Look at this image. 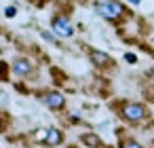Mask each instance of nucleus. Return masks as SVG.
<instances>
[{"instance_id": "f257e3e1", "label": "nucleus", "mask_w": 154, "mask_h": 148, "mask_svg": "<svg viewBox=\"0 0 154 148\" xmlns=\"http://www.w3.org/2000/svg\"><path fill=\"white\" fill-rule=\"evenodd\" d=\"M97 13H99L101 17L110 19V21H116V19L125 13V9H122L120 2H116V0H106V2H99V5H97Z\"/></svg>"}, {"instance_id": "f03ea898", "label": "nucleus", "mask_w": 154, "mask_h": 148, "mask_svg": "<svg viewBox=\"0 0 154 148\" xmlns=\"http://www.w3.org/2000/svg\"><path fill=\"white\" fill-rule=\"evenodd\" d=\"M146 116V108L141 104H125L122 106V118H127L129 123H139Z\"/></svg>"}, {"instance_id": "7ed1b4c3", "label": "nucleus", "mask_w": 154, "mask_h": 148, "mask_svg": "<svg viewBox=\"0 0 154 148\" xmlns=\"http://www.w3.org/2000/svg\"><path fill=\"white\" fill-rule=\"evenodd\" d=\"M51 26H53V32H55L57 36H61V38H70V36L74 34V28L70 26V21H68L66 17H55Z\"/></svg>"}, {"instance_id": "20e7f679", "label": "nucleus", "mask_w": 154, "mask_h": 148, "mask_svg": "<svg viewBox=\"0 0 154 148\" xmlns=\"http://www.w3.org/2000/svg\"><path fill=\"white\" fill-rule=\"evenodd\" d=\"M42 102H45L49 108H53V110H59V108L66 106V97H63L61 93H55V91L45 93V95H42Z\"/></svg>"}, {"instance_id": "39448f33", "label": "nucleus", "mask_w": 154, "mask_h": 148, "mask_svg": "<svg viewBox=\"0 0 154 148\" xmlns=\"http://www.w3.org/2000/svg\"><path fill=\"white\" fill-rule=\"evenodd\" d=\"M61 140H63V135H61L59 129H45V137H42L45 144H49V146H57V144H61Z\"/></svg>"}, {"instance_id": "423d86ee", "label": "nucleus", "mask_w": 154, "mask_h": 148, "mask_svg": "<svg viewBox=\"0 0 154 148\" xmlns=\"http://www.w3.org/2000/svg\"><path fill=\"white\" fill-rule=\"evenodd\" d=\"M91 61H93L95 66H99V68H106V66H112V64H114L112 57L106 55V53H101V51H91Z\"/></svg>"}, {"instance_id": "0eeeda50", "label": "nucleus", "mask_w": 154, "mask_h": 148, "mask_svg": "<svg viewBox=\"0 0 154 148\" xmlns=\"http://www.w3.org/2000/svg\"><path fill=\"white\" fill-rule=\"evenodd\" d=\"M13 70H15L17 74L26 76V74H30V72H32V64H30L28 59H17V61L13 64Z\"/></svg>"}, {"instance_id": "6e6552de", "label": "nucleus", "mask_w": 154, "mask_h": 148, "mask_svg": "<svg viewBox=\"0 0 154 148\" xmlns=\"http://www.w3.org/2000/svg\"><path fill=\"white\" fill-rule=\"evenodd\" d=\"M82 142H85L87 146H91V148H97V146H101V140H99L95 133H85V135H82Z\"/></svg>"}, {"instance_id": "1a4fd4ad", "label": "nucleus", "mask_w": 154, "mask_h": 148, "mask_svg": "<svg viewBox=\"0 0 154 148\" xmlns=\"http://www.w3.org/2000/svg\"><path fill=\"white\" fill-rule=\"evenodd\" d=\"M122 148H141V146L133 140H127V142H122Z\"/></svg>"}, {"instance_id": "9d476101", "label": "nucleus", "mask_w": 154, "mask_h": 148, "mask_svg": "<svg viewBox=\"0 0 154 148\" xmlns=\"http://www.w3.org/2000/svg\"><path fill=\"white\" fill-rule=\"evenodd\" d=\"M5 15H7V17H15V15H17V9H15V7H7Z\"/></svg>"}, {"instance_id": "9b49d317", "label": "nucleus", "mask_w": 154, "mask_h": 148, "mask_svg": "<svg viewBox=\"0 0 154 148\" xmlns=\"http://www.w3.org/2000/svg\"><path fill=\"white\" fill-rule=\"evenodd\" d=\"M42 38H45V40H49V43H55L53 34H49V32H42Z\"/></svg>"}, {"instance_id": "f8f14e48", "label": "nucleus", "mask_w": 154, "mask_h": 148, "mask_svg": "<svg viewBox=\"0 0 154 148\" xmlns=\"http://www.w3.org/2000/svg\"><path fill=\"white\" fill-rule=\"evenodd\" d=\"M125 59H127V61H131V64H135V61H137V57H135L133 53H127V55H125Z\"/></svg>"}, {"instance_id": "ddd939ff", "label": "nucleus", "mask_w": 154, "mask_h": 148, "mask_svg": "<svg viewBox=\"0 0 154 148\" xmlns=\"http://www.w3.org/2000/svg\"><path fill=\"white\" fill-rule=\"evenodd\" d=\"M2 74H5V64L0 61V76H2Z\"/></svg>"}, {"instance_id": "4468645a", "label": "nucleus", "mask_w": 154, "mask_h": 148, "mask_svg": "<svg viewBox=\"0 0 154 148\" xmlns=\"http://www.w3.org/2000/svg\"><path fill=\"white\" fill-rule=\"evenodd\" d=\"M129 2H133V5H139V0H129Z\"/></svg>"}]
</instances>
